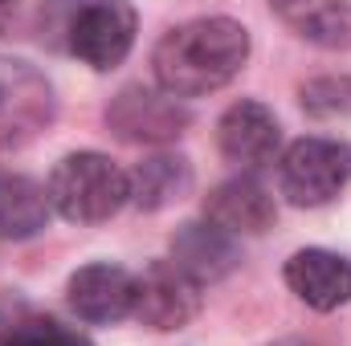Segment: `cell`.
Here are the masks:
<instances>
[{
  "mask_svg": "<svg viewBox=\"0 0 351 346\" xmlns=\"http://www.w3.org/2000/svg\"><path fill=\"white\" fill-rule=\"evenodd\" d=\"M245 62H250V33L229 16L188 21L172 29L152 53L156 82L172 98H200L229 86Z\"/></svg>",
  "mask_w": 351,
  "mask_h": 346,
  "instance_id": "obj_1",
  "label": "cell"
},
{
  "mask_svg": "<svg viewBox=\"0 0 351 346\" xmlns=\"http://www.w3.org/2000/svg\"><path fill=\"white\" fill-rule=\"evenodd\" d=\"M49 208H58L66 220L74 224H98V220H110L127 200V172L119 163H110L106 155L98 151H78V155H66L53 175H49Z\"/></svg>",
  "mask_w": 351,
  "mask_h": 346,
  "instance_id": "obj_2",
  "label": "cell"
},
{
  "mask_svg": "<svg viewBox=\"0 0 351 346\" xmlns=\"http://www.w3.org/2000/svg\"><path fill=\"white\" fill-rule=\"evenodd\" d=\"M351 179V143L339 139H298L282 155L278 183L282 196L298 208H319L335 200Z\"/></svg>",
  "mask_w": 351,
  "mask_h": 346,
  "instance_id": "obj_3",
  "label": "cell"
},
{
  "mask_svg": "<svg viewBox=\"0 0 351 346\" xmlns=\"http://www.w3.org/2000/svg\"><path fill=\"white\" fill-rule=\"evenodd\" d=\"M53 122V86L29 62L0 57V155L33 143Z\"/></svg>",
  "mask_w": 351,
  "mask_h": 346,
  "instance_id": "obj_4",
  "label": "cell"
},
{
  "mask_svg": "<svg viewBox=\"0 0 351 346\" xmlns=\"http://www.w3.org/2000/svg\"><path fill=\"white\" fill-rule=\"evenodd\" d=\"M135 45V8L127 0H86L70 21V53L90 70H114Z\"/></svg>",
  "mask_w": 351,
  "mask_h": 346,
  "instance_id": "obj_5",
  "label": "cell"
},
{
  "mask_svg": "<svg viewBox=\"0 0 351 346\" xmlns=\"http://www.w3.org/2000/svg\"><path fill=\"white\" fill-rule=\"evenodd\" d=\"M131 314L147 330H180L200 314V281H192L176 261H152L135 277Z\"/></svg>",
  "mask_w": 351,
  "mask_h": 346,
  "instance_id": "obj_6",
  "label": "cell"
},
{
  "mask_svg": "<svg viewBox=\"0 0 351 346\" xmlns=\"http://www.w3.org/2000/svg\"><path fill=\"white\" fill-rule=\"evenodd\" d=\"M106 122L127 143H172L188 127V110L164 90L127 86L110 102Z\"/></svg>",
  "mask_w": 351,
  "mask_h": 346,
  "instance_id": "obj_7",
  "label": "cell"
},
{
  "mask_svg": "<svg viewBox=\"0 0 351 346\" xmlns=\"http://www.w3.org/2000/svg\"><path fill=\"white\" fill-rule=\"evenodd\" d=\"M217 143L229 163L258 172L265 163H274V155H278V143H282L278 118L262 102H233L217 127Z\"/></svg>",
  "mask_w": 351,
  "mask_h": 346,
  "instance_id": "obj_8",
  "label": "cell"
},
{
  "mask_svg": "<svg viewBox=\"0 0 351 346\" xmlns=\"http://www.w3.org/2000/svg\"><path fill=\"white\" fill-rule=\"evenodd\" d=\"M204 216L225 228L229 237L241 232V237H262L274 228L278 220V208H274V196L265 191L254 175H237V179H225L221 187L208 191L204 200Z\"/></svg>",
  "mask_w": 351,
  "mask_h": 346,
  "instance_id": "obj_9",
  "label": "cell"
},
{
  "mask_svg": "<svg viewBox=\"0 0 351 346\" xmlns=\"http://www.w3.org/2000/svg\"><path fill=\"white\" fill-rule=\"evenodd\" d=\"M131 302H135V277L119 265H82L74 277H70V306L82 322H119L131 314Z\"/></svg>",
  "mask_w": 351,
  "mask_h": 346,
  "instance_id": "obj_10",
  "label": "cell"
},
{
  "mask_svg": "<svg viewBox=\"0 0 351 346\" xmlns=\"http://www.w3.org/2000/svg\"><path fill=\"white\" fill-rule=\"evenodd\" d=\"M286 285L311 310H339L351 302V261L327 249H302L286 261Z\"/></svg>",
  "mask_w": 351,
  "mask_h": 346,
  "instance_id": "obj_11",
  "label": "cell"
},
{
  "mask_svg": "<svg viewBox=\"0 0 351 346\" xmlns=\"http://www.w3.org/2000/svg\"><path fill=\"white\" fill-rule=\"evenodd\" d=\"M172 261L192 277V281H221L237 265V245L225 228L208 224H184L172 237Z\"/></svg>",
  "mask_w": 351,
  "mask_h": 346,
  "instance_id": "obj_12",
  "label": "cell"
},
{
  "mask_svg": "<svg viewBox=\"0 0 351 346\" xmlns=\"http://www.w3.org/2000/svg\"><path fill=\"white\" fill-rule=\"evenodd\" d=\"M274 12L306 41L351 49V0H269Z\"/></svg>",
  "mask_w": 351,
  "mask_h": 346,
  "instance_id": "obj_13",
  "label": "cell"
},
{
  "mask_svg": "<svg viewBox=\"0 0 351 346\" xmlns=\"http://www.w3.org/2000/svg\"><path fill=\"white\" fill-rule=\"evenodd\" d=\"M49 224V196L29 175H0V237L29 241Z\"/></svg>",
  "mask_w": 351,
  "mask_h": 346,
  "instance_id": "obj_14",
  "label": "cell"
},
{
  "mask_svg": "<svg viewBox=\"0 0 351 346\" xmlns=\"http://www.w3.org/2000/svg\"><path fill=\"white\" fill-rule=\"evenodd\" d=\"M192 187V168L180 159V155H152L143 159L135 172L127 175V191L139 208L147 212H160L176 200H184Z\"/></svg>",
  "mask_w": 351,
  "mask_h": 346,
  "instance_id": "obj_15",
  "label": "cell"
},
{
  "mask_svg": "<svg viewBox=\"0 0 351 346\" xmlns=\"http://www.w3.org/2000/svg\"><path fill=\"white\" fill-rule=\"evenodd\" d=\"M4 346H90L78 330L53 322V318H25L12 326V334L4 338Z\"/></svg>",
  "mask_w": 351,
  "mask_h": 346,
  "instance_id": "obj_16",
  "label": "cell"
},
{
  "mask_svg": "<svg viewBox=\"0 0 351 346\" xmlns=\"http://www.w3.org/2000/svg\"><path fill=\"white\" fill-rule=\"evenodd\" d=\"M302 106L315 118H339L351 114V78H319L302 90Z\"/></svg>",
  "mask_w": 351,
  "mask_h": 346,
  "instance_id": "obj_17",
  "label": "cell"
},
{
  "mask_svg": "<svg viewBox=\"0 0 351 346\" xmlns=\"http://www.w3.org/2000/svg\"><path fill=\"white\" fill-rule=\"evenodd\" d=\"M12 326H16V306L0 297V346H4V338H8V334H12Z\"/></svg>",
  "mask_w": 351,
  "mask_h": 346,
  "instance_id": "obj_18",
  "label": "cell"
},
{
  "mask_svg": "<svg viewBox=\"0 0 351 346\" xmlns=\"http://www.w3.org/2000/svg\"><path fill=\"white\" fill-rule=\"evenodd\" d=\"M0 4H4V0H0Z\"/></svg>",
  "mask_w": 351,
  "mask_h": 346,
  "instance_id": "obj_19",
  "label": "cell"
}]
</instances>
